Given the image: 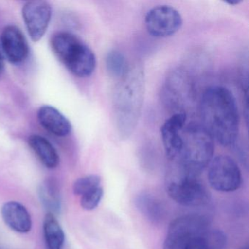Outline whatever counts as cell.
<instances>
[{"mask_svg":"<svg viewBox=\"0 0 249 249\" xmlns=\"http://www.w3.org/2000/svg\"><path fill=\"white\" fill-rule=\"evenodd\" d=\"M202 126L223 146L236 142L240 116L235 98L230 90L221 86L210 87L200 102Z\"/></svg>","mask_w":249,"mask_h":249,"instance_id":"6da1fadb","label":"cell"},{"mask_svg":"<svg viewBox=\"0 0 249 249\" xmlns=\"http://www.w3.org/2000/svg\"><path fill=\"white\" fill-rule=\"evenodd\" d=\"M145 94V78L140 68H129L116 86L113 112L119 135L127 138L138 125Z\"/></svg>","mask_w":249,"mask_h":249,"instance_id":"7a4b0ae2","label":"cell"},{"mask_svg":"<svg viewBox=\"0 0 249 249\" xmlns=\"http://www.w3.org/2000/svg\"><path fill=\"white\" fill-rule=\"evenodd\" d=\"M181 152L174 161L182 170L199 176L213 157L214 139L202 125L190 123L182 130Z\"/></svg>","mask_w":249,"mask_h":249,"instance_id":"3957f363","label":"cell"},{"mask_svg":"<svg viewBox=\"0 0 249 249\" xmlns=\"http://www.w3.org/2000/svg\"><path fill=\"white\" fill-rule=\"evenodd\" d=\"M51 43L53 53L75 76L89 77L95 71L97 60L94 52L73 35L56 33Z\"/></svg>","mask_w":249,"mask_h":249,"instance_id":"277c9868","label":"cell"},{"mask_svg":"<svg viewBox=\"0 0 249 249\" xmlns=\"http://www.w3.org/2000/svg\"><path fill=\"white\" fill-rule=\"evenodd\" d=\"M166 189L172 199L183 206H202L208 203L211 197L198 176L186 173L177 164L167 178Z\"/></svg>","mask_w":249,"mask_h":249,"instance_id":"5b68a950","label":"cell"},{"mask_svg":"<svg viewBox=\"0 0 249 249\" xmlns=\"http://www.w3.org/2000/svg\"><path fill=\"white\" fill-rule=\"evenodd\" d=\"M210 229L209 221L203 215L192 214L176 218L169 226L163 249H188L202 240Z\"/></svg>","mask_w":249,"mask_h":249,"instance_id":"8992f818","label":"cell"},{"mask_svg":"<svg viewBox=\"0 0 249 249\" xmlns=\"http://www.w3.org/2000/svg\"><path fill=\"white\" fill-rule=\"evenodd\" d=\"M208 179L213 189L221 192H231L240 188L242 175L233 159L221 155L213 159L209 164Z\"/></svg>","mask_w":249,"mask_h":249,"instance_id":"52a82bcc","label":"cell"},{"mask_svg":"<svg viewBox=\"0 0 249 249\" xmlns=\"http://www.w3.org/2000/svg\"><path fill=\"white\" fill-rule=\"evenodd\" d=\"M145 27L153 37H171L183 25V18L176 8L170 5H159L150 10L145 16Z\"/></svg>","mask_w":249,"mask_h":249,"instance_id":"ba28073f","label":"cell"},{"mask_svg":"<svg viewBox=\"0 0 249 249\" xmlns=\"http://www.w3.org/2000/svg\"><path fill=\"white\" fill-rule=\"evenodd\" d=\"M52 14V7L45 1H30L24 5L23 18L33 41H39L43 37L50 23Z\"/></svg>","mask_w":249,"mask_h":249,"instance_id":"9c48e42d","label":"cell"},{"mask_svg":"<svg viewBox=\"0 0 249 249\" xmlns=\"http://www.w3.org/2000/svg\"><path fill=\"white\" fill-rule=\"evenodd\" d=\"M185 112H176L164 122L161 127V140L166 156L170 161L178 159L183 146L182 130L186 126Z\"/></svg>","mask_w":249,"mask_h":249,"instance_id":"30bf717a","label":"cell"},{"mask_svg":"<svg viewBox=\"0 0 249 249\" xmlns=\"http://www.w3.org/2000/svg\"><path fill=\"white\" fill-rule=\"evenodd\" d=\"M192 81L187 73L177 70L166 81L164 100L174 108H181L192 97Z\"/></svg>","mask_w":249,"mask_h":249,"instance_id":"8fae6325","label":"cell"},{"mask_svg":"<svg viewBox=\"0 0 249 249\" xmlns=\"http://www.w3.org/2000/svg\"><path fill=\"white\" fill-rule=\"evenodd\" d=\"M0 40L2 51L10 62L19 64L27 59L29 54L28 43L18 27L12 25L5 27Z\"/></svg>","mask_w":249,"mask_h":249,"instance_id":"7c38bea8","label":"cell"},{"mask_svg":"<svg viewBox=\"0 0 249 249\" xmlns=\"http://www.w3.org/2000/svg\"><path fill=\"white\" fill-rule=\"evenodd\" d=\"M37 118L41 126L56 136H67L72 130V125L70 121L52 106H42L39 109Z\"/></svg>","mask_w":249,"mask_h":249,"instance_id":"4fadbf2b","label":"cell"},{"mask_svg":"<svg viewBox=\"0 0 249 249\" xmlns=\"http://www.w3.org/2000/svg\"><path fill=\"white\" fill-rule=\"evenodd\" d=\"M1 214L5 224L14 231L24 234L31 230V216L27 208L19 202H6L2 206Z\"/></svg>","mask_w":249,"mask_h":249,"instance_id":"5bb4252c","label":"cell"},{"mask_svg":"<svg viewBox=\"0 0 249 249\" xmlns=\"http://www.w3.org/2000/svg\"><path fill=\"white\" fill-rule=\"evenodd\" d=\"M28 141L32 149L47 168L54 169L59 165V154L46 138L40 135H33L30 137Z\"/></svg>","mask_w":249,"mask_h":249,"instance_id":"9a60e30c","label":"cell"},{"mask_svg":"<svg viewBox=\"0 0 249 249\" xmlns=\"http://www.w3.org/2000/svg\"><path fill=\"white\" fill-rule=\"evenodd\" d=\"M135 204L141 213L151 222L157 224L164 218V207L154 195L142 192L137 196Z\"/></svg>","mask_w":249,"mask_h":249,"instance_id":"2e32d148","label":"cell"},{"mask_svg":"<svg viewBox=\"0 0 249 249\" xmlns=\"http://www.w3.org/2000/svg\"><path fill=\"white\" fill-rule=\"evenodd\" d=\"M46 249H63L65 233L53 214L46 215L43 223Z\"/></svg>","mask_w":249,"mask_h":249,"instance_id":"e0dca14e","label":"cell"},{"mask_svg":"<svg viewBox=\"0 0 249 249\" xmlns=\"http://www.w3.org/2000/svg\"><path fill=\"white\" fill-rule=\"evenodd\" d=\"M39 196L49 213L55 215L61 210V196L59 188L53 180H47L40 185Z\"/></svg>","mask_w":249,"mask_h":249,"instance_id":"ac0fdd59","label":"cell"},{"mask_svg":"<svg viewBox=\"0 0 249 249\" xmlns=\"http://www.w3.org/2000/svg\"><path fill=\"white\" fill-rule=\"evenodd\" d=\"M106 68L110 76L121 78L129 71L126 57L119 51H110L106 56Z\"/></svg>","mask_w":249,"mask_h":249,"instance_id":"d6986e66","label":"cell"},{"mask_svg":"<svg viewBox=\"0 0 249 249\" xmlns=\"http://www.w3.org/2000/svg\"><path fill=\"white\" fill-rule=\"evenodd\" d=\"M101 178L97 175H89L77 180L73 185V192L76 195H85L87 192L100 186Z\"/></svg>","mask_w":249,"mask_h":249,"instance_id":"ffe728a7","label":"cell"},{"mask_svg":"<svg viewBox=\"0 0 249 249\" xmlns=\"http://www.w3.org/2000/svg\"><path fill=\"white\" fill-rule=\"evenodd\" d=\"M202 242L208 249H224L227 245V235L221 230L211 228L207 231Z\"/></svg>","mask_w":249,"mask_h":249,"instance_id":"44dd1931","label":"cell"},{"mask_svg":"<svg viewBox=\"0 0 249 249\" xmlns=\"http://www.w3.org/2000/svg\"><path fill=\"white\" fill-rule=\"evenodd\" d=\"M103 188L99 186L81 196V206L87 211H92L98 206L103 199Z\"/></svg>","mask_w":249,"mask_h":249,"instance_id":"7402d4cb","label":"cell"},{"mask_svg":"<svg viewBox=\"0 0 249 249\" xmlns=\"http://www.w3.org/2000/svg\"><path fill=\"white\" fill-rule=\"evenodd\" d=\"M188 249H208L206 246L204 244L202 240H199V241L195 242L193 244L191 245Z\"/></svg>","mask_w":249,"mask_h":249,"instance_id":"603a6c76","label":"cell"},{"mask_svg":"<svg viewBox=\"0 0 249 249\" xmlns=\"http://www.w3.org/2000/svg\"><path fill=\"white\" fill-rule=\"evenodd\" d=\"M4 70V59L2 53L0 52V75H2Z\"/></svg>","mask_w":249,"mask_h":249,"instance_id":"cb8c5ba5","label":"cell"}]
</instances>
